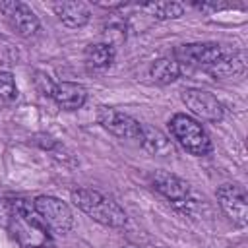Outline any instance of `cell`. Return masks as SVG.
Masks as SVG:
<instances>
[{
	"mask_svg": "<svg viewBox=\"0 0 248 248\" xmlns=\"http://www.w3.org/2000/svg\"><path fill=\"white\" fill-rule=\"evenodd\" d=\"M85 62L95 70H105L114 62V46L103 43H93L85 48Z\"/></svg>",
	"mask_w": 248,
	"mask_h": 248,
	"instance_id": "2e32d148",
	"label": "cell"
},
{
	"mask_svg": "<svg viewBox=\"0 0 248 248\" xmlns=\"http://www.w3.org/2000/svg\"><path fill=\"white\" fill-rule=\"evenodd\" d=\"M140 145L149 151L151 155H172L174 147L170 143V140L157 128L149 126V124H141V136H140Z\"/></svg>",
	"mask_w": 248,
	"mask_h": 248,
	"instance_id": "4fadbf2b",
	"label": "cell"
},
{
	"mask_svg": "<svg viewBox=\"0 0 248 248\" xmlns=\"http://www.w3.org/2000/svg\"><path fill=\"white\" fill-rule=\"evenodd\" d=\"M149 76H151V79L155 83L169 85V83H172V81L178 79V76H180V64L172 56H161V58H157L151 64Z\"/></svg>",
	"mask_w": 248,
	"mask_h": 248,
	"instance_id": "9a60e30c",
	"label": "cell"
},
{
	"mask_svg": "<svg viewBox=\"0 0 248 248\" xmlns=\"http://www.w3.org/2000/svg\"><path fill=\"white\" fill-rule=\"evenodd\" d=\"M72 202L85 213L89 215L93 221L118 229L124 227L128 221L126 211L108 196L97 192V190H89V188H78L72 192Z\"/></svg>",
	"mask_w": 248,
	"mask_h": 248,
	"instance_id": "7a4b0ae2",
	"label": "cell"
},
{
	"mask_svg": "<svg viewBox=\"0 0 248 248\" xmlns=\"http://www.w3.org/2000/svg\"><path fill=\"white\" fill-rule=\"evenodd\" d=\"M182 101L196 116H200L205 122H221L223 120V114H225L223 105L209 91L196 89V87L186 89V91H182Z\"/></svg>",
	"mask_w": 248,
	"mask_h": 248,
	"instance_id": "ba28073f",
	"label": "cell"
},
{
	"mask_svg": "<svg viewBox=\"0 0 248 248\" xmlns=\"http://www.w3.org/2000/svg\"><path fill=\"white\" fill-rule=\"evenodd\" d=\"M97 120L112 136H116L120 140H128V141H138L140 143L141 124L136 118H132L130 114H124V112H120L116 108H110V107L103 105L97 110Z\"/></svg>",
	"mask_w": 248,
	"mask_h": 248,
	"instance_id": "5b68a950",
	"label": "cell"
},
{
	"mask_svg": "<svg viewBox=\"0 0 248 248\" xmlns=\"http://www.w3.org/2000/svg\"><path fill=\"white\" fill-rule=\"evenodd\" d=\"M35 85H37V89H39V93H41V95H48V97H52V91H54V85H56V83H54L46 74L37 72Z\"/></svg>",
	"mask_w": 248,
	"mask_h": 248,
	"instance_id": "d6986e66",
	"label": "cell"
},
{
	"mask_svg": "<svg viewBox=\"0 0 248 248\" xmlns=\"http://www.w3.org/2000/svg\"><path fill=\"white\" fill-rule=\"evenodd\" d=\"M141 10H145L151 17H155L159 21L178 19L184 12L182 4H178V2H147L141 6Z\"/></svg>",
	"mask_w": 248,
	"mask_h": 248,
	"instance_id": "e0dca14e",
	"label": "cell"
},
{
	"mask_svg": "<svg viewBox=\"0 0 248 248\" xmlns=\"http://www.w3.org/2000/svg\"><path fill=\"white\" fill-rule=\"evenodd\" d=\"M217 202L223 213L236 225L244 227L248 223V196L238 184H221L217 188Z\"/></svg>",
	"mask_w": 248,
	"mask_h": 248,
	"instance_id": "52a82bcc",
	"label": "cell"
},
{
	"mask_svg": "<svg viewBox=\"0 0 248 248\" xmlns=\"http://www.w3.org/2000/svg\"><path fill=\"white\" fill-rule=\"evenodd\" d=\"M52 99L56 101L58 107L66 108V110H76L81 108L87 101V91L81 83L76 81H60L54 85L52 91Z\"/></svg>",
	"mask_w": 248,
	"mask_h": 248,
	"instance_id": "8fae6325",
	"label": "cell"
},
{
	"mask_svg": "<svg viewBox=\"0 0 248 248\" xmlns=\"http://www.w3.org/2000/svg\"><path fill=\"white\" fill-rule=\"evenodd\" d=\"M225 54L223 46L219 43H188L180 45L174 50V60L178 64H188L200 70H205L213 62H217Z\"/></svg>",
	"mask_w": 248,
	"mask_h": 248,
	"instance_id": "8992f818",
	"label": "cell"
},
{
	"mask_svg": "<svg viewBox=\"0 0 248 248\" xmlns=\"http://www.w3.org/2000/svg\"><path fill=\"white\" fill-rule=\"evenodd\" d=\"M126 248H136V246H126Z\"/></svg>",
	"mask_w": 248,
	"mask_h": 248,
	"instance_id": "ffe728a7",
	"label": "cell"
},
{
	"mask_svg": "<svg viewBox=\"0 0 248 248\" xmlns=\"http://www.w3.org/2000/svg\"><path fill=\"white\" fill-rule=\"evenodd\" d=\"M149 180H151V186L163 194L167 200H170L172 203H182L184 200L190 198V186L186 180L178 178L176 174L172 172H167V170H155L149 174Z\"/></svg>",
	"mask_w": 248,
	"mask_h": 248,
	"instance_id": "30bf717a",
	"label": "cell"
},
{
	"mask_svg": "<svg viewBox=\"0 0 248 248\" xmlns=\"http://www.w3.org/2000/svg\"><path fill=\"white\" fill-rule=\"evenodd\" d=\"M17 99V87L10 72H0V107H8Z\"/></svg>",
	"mask_w": 248,
	"mask_h": 248,
	"instance_id": "ac0fdd59",
	"label": "cell"
},
{
	"mask_svg": "<svg viewBox=\"0 0 248 248\" xmlns=\"http://www.w3.org/2000/svg\"><path fill=\"white\" fill-rule=\"evenodd\" d=\"M54 14L58 16V19L72 29L83 27L89 21V8L83 2H54L52 4Z\"/></svg>",
	"mask_w": 248,
	"mask_h": 248,
	"instance_id": "7c38bea8",
	"label": "cell"
},
{
	"mask_svg": "<svg viewBox=\"0 0 248 248\" xmlns=\"http://www.w3.org/2000/svg\"><path fill=\"white\" fill-rule=\"evenodd\" d=\"M0 10L8 21V25L19 35V37H31L39 31V17L35 12L17 0H8L0 4Z\"/></svg>",
	"mask_w": 248,
	"mask_h": 248,
	"instance_id": "9c48e42d",
	"label": "cell"
},
{
	"mask_svg": "<svg viewBox=\"0 0 248 248\" xmlns=\"http://www.w3.org/2000/svg\"><path fill=\"white\" fill-rule=\"evenodd\" d=\"M33 205L48 231L58 232V234H66L72 231L74 215H72V209L68 207V203H64L62 200H58L54 196H39V198H35Z\"/></svg>",
	"mask_w": 248,
	"mask_h": 248,
	"instance_id": "277c9868",
	"label": "cell"
},
{
	"mask_svg": "<svg viewBox=\"0 0 248 248\" xmlns=\"http://www.w3.org/2000/svg\"><path fill=\"white\" fill-rule=\"evenodd\" d=\"M203 72H207L209 76H213L215 79H229V78H236L244 72V60L240 54H223L217 62H213L211 66H207Z\"/></svg>",
	"mask_w": 248,
	"mask_h": 248,
	"instance_id": "5bb4252c",
	"label": "cell"
},
{
	"mask_svg": "<svg viewBox=\"0 0 248 248\" xmlns=\"http://www.w3.org/2000/svg\"><path fill=\"white\" fill-rule=\"evenodd\" d=\"M169 128H170L172 138L188 153H192L196 157H202V155H207L211 151V140H209L207 132L203 130V126L198 120L178 112L169 120Z\"/></svg>",
	"mask_w": 248,
	"mask_h": 248,
	"instance_id": "3957f363",
	"label": "cell"
},
{
	"mask_svg": "<svg viewBox=\"0 0 248 248\" xmlns=\"http://www.w3.org/2000/svg\"><path fill=\"white\" fill-rule=\"evenodd\" d=\"M10 229L14 231V236L19 240L21 246L25 248H45L50 244L48 238V229L39 217L35 205L25 200H16L12 202V211H10Z\"/></svg>",
	"mask_w": 248,
	"mask_h": 248,
	"instance_id": "6da1fadb",
	"label": "cell"
}]
</instances>
